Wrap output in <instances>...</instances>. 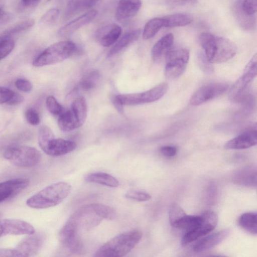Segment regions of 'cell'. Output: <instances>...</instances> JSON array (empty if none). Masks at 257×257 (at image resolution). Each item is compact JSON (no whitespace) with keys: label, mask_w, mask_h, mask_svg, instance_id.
<instances>
[{"label":"cell","mask_w":257,"mask_h":257,"mask_svg":"<svg viewBox=\"0 0 257 257\" xmlns=\"http://www.w3.org/2000/svg\"><path fill=\"white\" fill-rule=\"evenodd\" d=\"M199 42L204 50L205 58L211 63L226 62L233 57L237 52V47L233 42L209 32L200 34Z\"/></svg>","instance_id":"1"},{"label":"cell","mask_w":257,"mask_h":257,"mask_svg":"<svg viewBox=\"0 0 257 257\" xmlns=\"http://www.w3.org/2000/svg\"><path fill=\"white\" fill-rule=\"evenodd\" d=\"M115 210L107 205L93 203L82 206L69 218L78 230H89L98 225L103 219L113 220L116 217Z\"/></svg>","instance_id":"2"},{"label":"cell","mask_w":257,"mask_h":257,"mask_svg":"<svg viewBox=\"0 0 257 257\" xmlns=\"http://www.w3.org/2000/svg\"><path fill=\"white\" fill-rule=\"evenodd\" d=\"M142 237L140 230L133 229L121 233L113 237L95 252L96 257H120L129 253Z\"/></svg>","instance_id":"3"},{"label":"cell","mask_w":257,"mask_h":257,"mask_svg":"<svg viewBox=\"0 0 257 257\" xmlns=\"http://www.w3.org/2000/svg\"><path fill=\"white\" fill-rule=\"evenodd\" d=\"M71 186L65 182L52 184L32 195L26 201L32 208L45 209L61 203L69 195Z\"/></svg>","instance_id":"4"},{"label":"cell","mask_w":257,"mask_h":257,"mask_svg":"<svg viewBox=\"0 0 257 257\" xmlns=\"http://www.w3.org/2000/svg\"><path fill=\"white\" fill-rule=\"evenodd\" d=\"M38 144L47 155L58 157L69 153L76 148V144L71 141L56 139L50 127L43 125L40 127L38 136Z\"/></svg>","instance_id":"5"},{"label":"cell","mask_w":257,"mask_h":257,"mask_svg":"<svg viewBox=\"0 0 257 257\" xmlns=\"http://www.w3.org/2000/svg\"><path fill=\"white\" fill-rule=\"evenodd\" d=\"M76 50V46L72 41L55 43L40 54L33 61V65L42 67L61 62L71 57Z\"/></svg>","instance_id":"6"},{"label":"cell","mask_w":257,"mask_h":257,"mask_svg":"<svg viewBox=\"0 0 257 257\" xmlns=\"http://www.w3.org/2000/svg\"><path fill=\"white\" fill-rule=\"evenodd\" d=\"M4 157L16 166L29 168L37 165L40 162L41 154L33 147L13 145L6 149Z\"/></svg>","instance_id":"7"},{"label":"cell","mask_w":257,"mask_h":257,"mask_svg":"<svg viewBox=\"0 0 257 257\" xmlns=\"http://www.w3.org/2000/svg\"><path fill=\"white\" fill-rule=\"evenodd\" d=\"M257 74V55L255 53L245 67L241 76L230 87L228 98L232 101L240 102L249 93L248 86Z\"/></svg>","instance_id":"8"},{"label":"cell","mask_w":257,"mask_h":257,"mask_svg":"<svg viewBox=\"0 0 257 257\" xmlns=\"http://www.w3.org/2000/svg\"><path fill=\"white\" fill-rule=\"evenodd\" d=\"M168 84L162 83L144 92L116 95L121 104L135 105L156 101L161 98L167 92Z\"/></svg>","instance_id":"9"},{"label":"cell","mask_w":257,"mask_h":257,"mask_svg":"<svg viewBox=\"0 0 257 257\" xmlns=\"http://www.w3.org/2000/svg\"><path fill=\"white\" fill-rule=\"evenodd\" d=\"M165 58V75L168 79H175L185 71L189 58V51L185 48L172 49Z\"/></svg>","instance_id":"10"},{"label":"cell","mask_w":257,"mask_h":257,"mask_svg":"<svg viewBox=\"0 0 257 257\" xmlns=\"http://www.w3.org/2000/svg\"><path fill=\"white\" fill-rule=\"evenodd\" d=\"M200 224L194 229L187 231L183 235L181 243L187 244L211 232L216 226L218 221L217 214L212 211H206L201 214Z\"/></svg>","instance_id":"11"},{"label":"cell","mask_w":257,"mask_h":257,"mask_svg":"<svg viewBox=\"0 0 257 257\" xmlns=\"http://www.w3.org/2000/svg\"><path fill=\"white\" fill-rule=\"evenodd\" d=\"M228 84L223 82H211L198 89L191 95L190 103L194 106L202 104L221 95L228 89Z\"/></svg>","instance_id":"12"},{"label":"cell","mask_w":257,"mask_h":257,"mask_svg":"<svg viewBox=\"0 0 257 257\" xmlns=\"http://www.w3.org/2000/svg\"><path fill=\"white\" fill-rule=\"evenodd\" d=\"M78 231L76 224L68 219L59 233V239L61 244L74 253H80L83 250V244L78 236Z\"/></svg>","instance_id":"13"},{"label":"cell","mask_w":257,"mask_h":257,"mask_svg":"<svg viewBox=\"0 0 257 257\" xmlns=\"http://www.w3.org/2000/svg\"><path fill=\"white\" fill-rule=\"evenodd\" d=\"M35 232L30 223L18 219H0V238L8 235H29Z\"/></svg>","instance_id":"14"},{"label":"cell","mask_w":257,"mask_h":257,"mask_svg":"<svg viewBox=\"0 0 257 257\" xmlns=\"http://www.w3.org/2000/svg\"><path fill=\"white\" fill-rule=\"evenodd\" d=\"M256 126L245 129L241 134L226 143L224 148L228 150H240L250 148L256 144Z\"/></svg>","instance_id":"15"},{"label":"cell","mask_w":257,"mask_h":257,"mask_svg":"<svg viewBox=\"0 0 257 257\" xmlns=\"http://www.w3.org/2000/svg\"><path fill=\"white\" fill-rule=\"evenodd\" d=\"M29 184L27 178H18L0 182V203L19 194Z\"/></svg>","instance_id":"16"},{"label":"cell","mask_w":257,"mask_h":257,"mask_svg":"<svg viewBox=\"0 0 257 257\" xmlns=\"http://www.w3.org/2000/svg\"><path fill=\"white\" fill-rule=\"evenodd\" d=\"M121 34V27L116 24H108L103 26L96 31L95 38L102 46L109 47L114 44Z\"/></svg>","instance_id":"17"},{"label":"cell","mask_w":257,"mask_h":257,"mask_svg":"<svg viewBox=\"0 0 257 257\" xmlns=\"http://www.w3.org/2000/svg\"><path fill=\"white\" fill-rule=\"evenodd\" d=\"M28 235L22 239L15 247L24 256L36 255L41 248L44 241V236L41 233L34 232Z\"/></svg>","instance_id":"18"},{"label":"cell","mask_w":257,"mask_h":257,"mask_svg":"<svg viewBox=\"0 0 257 257\" xmlns=\"http://www.w3.org/2000/svg\"><path fill=\"white\" fill-rule=\"evenodd\" d=\"M230 232V229H224L205 236L195 244L193 250L197 252L207 251L222 242Z\"/></svg>","instance_id":"19"},{"label":"cell","mask_w":257,"mask_h":257,"mask_svg":"<svg viewBox=\"0 0 257 257\" xmlns=\"http://www.w3.org/2000/svg\"><path fill=\"white\" fill-rule=\"evenodd\" d=\"M97 15L95 10H91L69 22L61 28L58 34L61 37H65L73 34L81 27L87 25L95 18Z\"/></svg>","instance_id":"20"},{"label":"cell","mask_w":257,"mask_h":257,"mask_svg":"<svg viewBox=\"0 0 257 257\" xmlns=\"http://www.w3.org/2000/svg\"><path fill=\"white\" fill-rule=\"evenodd\" d=\"M141 6V0H119L116 10V19L120 21L134 17Z\"/></svg>","instance_id":"21"},{"label":"cell","mask_w":257,"mask_h":257,"mask_svg":"<svg viewBox=\"0 0 257 257\" xmlns=\"http://www.w3.org/2000/svg\"><path fill=\"white\" fill-rule=\"evenodd\" d=\"M174 43V36L169 33L160 39L153 46L151 55L155 61H159L166 58L169 51L172 49Z\"/></svg>","instance_id":"22"},{"label":"cell","mask_w":257,"mask_h":257,"mask_svg":"<svg viewBox=\"0 0 257 257\" xmlns=\"http://www.w3.org/2000/svg\"><path fill=\"white\" fill-rule=\"evenodd\" d=\"M141 33V30H135L128 32L123 35L117 40L110 49L107 57L110 58L119 53L123 49L137 41Z\"/></svg>","instance_id":"23"},{"label":"cell","mask_w":257,"mask_h":257,"mask_svg":"<svg viewBox=\"0 0 257 257\" xmlns=\"http://www.w3.org/2000/svg\"><path fill=\"white\" fill-rule=\"evenodd\" d=\"M70 110L77 128L83 125L86 119L87 113V103L85 98L80 96L75 99L71 104Z\"/></svg>","instance_id":"24"},{"label":"cell","mask_w":257,"mask_h":257,"mask_svg":"<svg viewBox=\"0 0 257 257\" xmlns=\"http://www.w3.org/2000/svg\"><path fill=\"white\" fill-rule=\"evenodd\" d=\"M87 182L96 183L107 186L115 188L118 186V181L111 175L101 172H94L87 175L85 177Z\"/></svg>","instance_id":"25"},{"label":"cell","mask_w":257,"mask_h":257,"mask_svg":"<svg viewBox=\"0 0 257 257\" xmlns=\"http://www.w3.org/2000/svg\"><path fill=\"white\" fill-rule=\"evenodd\" d=\"M95 2L94 0H70L65 11L66 18H70L86 9L91 8Z\"/></svg>","instance_id":"26"},{"label":"cell","mask_w":257,"mask_h":257,"mask_svg":"<svg viewBox=\"0 0 257 257\" xmlns=\"http://www.w3.org/2000/svg\"><path fill=\"white\" fill-rule=\"evenodd\" d=\"M201 216L200 215H188L186 213L177 221L172 226L184 229L187 231L194 229L200 223Z\"/></svg>","instance_id":"27"},{"label":"cell","mask_w":257,"mask_h":257,"mask_svg":"<svg viewBox=\"0 0 257 257\" xmlns=\"http://www.w3.org/2000/svg\"><path fill=\"white\" fill-rule=\"evenodd\" d=\"M256 213L254 212H246L239 218V225L248 232L256 235L257 233Z\"/></svg>","instance_id":"28"},{"label":"cell","mask_w":257,"mask_h":257,"mask_svg":"<svg viewBox=\"0 0 257 257\" xmlns=\"http://www.w3.org/2000/svg\"><path fill=\"white\" fill-rule=\"evenodd\" d=\"M164 26L165 20L163 18H155L150 20L144 27L143 32L144 39L148 40L153 38Z\"/></svg>","instance_id":"29"},{"label":"cell","mask_w":257,"mask_h":257,"mask_svg":"<svg viewBox=\"0 0 257 257\" xmlns=\"http://www.w3.org/2000/svg\"><path fill=\"white\" fill-rule=\"evenodd\" d=\"M165 20V28L182 27L190 24L192 19L187 15L175 14L163 17Z\"/></svg>","instance_id":"30"},{"label":"cell","mask_w":257,"mask_h":257,"mask_svg":"<svg viewBox=\"0 0 257 257\" xmlns=\"http://www.w3.org/2000/svg\"><path fill=\"white\" fill-rule=\"evenodd\" d=\"M58 124L60 129L65 132L77 128L70 109L65 110L58 116Z\"/></svg>","instance_id":"31"},{"label":"cell","mask_w":257,"mask_h":257,"mask_svg":"<svg viewBox=\"0 0 257 257\" xmlns=\"http://www.w3.org/2000/svg\"><path fill=\"white\" fill-rule=\"evenodd\" d=\"M15 40L11 36L4 34L0 36V60L9 55L15 47Z\"/></svg>","instance_id":"32"},{"label":"cell","mask_w":257,"mask_h":257,"mask_svg":"<svg viewBox=\"0 0 257 257\" xmlns=\"http://www.w3.org/2000/svg\"><path fill=\"white\" fill-rule=\"evenodd\" d=\"M35 24V21L33 19H28L19 22L5 31L4 34L11 36L13 34L19 33L25 31L31 27Z\"/></svg>","instance_id":"33"},{"label":"cell","mask_w":257,"mask_h":257,"mask_svg":"<svg viewBox=\"0 0 257 257\" xmlns=\"http://www.w3.org/2000/svg\"><path fill=\"white\" fill-rule=\"evenodd\" d=\"M99 76V73L97 71L89 73L81 80L79 84V87L85 91L93 89L96 84Z\"/></svg>","instance_id":"34"},{"label":"cell","mask_w":257,"mask_h":257,"mask_svg":"<svg viewBox=\"0 0 257 257\" xmlns=\"http://www.w3.org/2000/svg\"><path fill=\"white\" fill-rule=\"evenodd\" d=\"M46 104L48 111L54 115L58 116L65 110L62 105L53 96H49L47 97Z\"/></svg>","instance_id":"35"},{"label":"cell","mask_w":257,"mask_h":257,"mask_svg":"<svg viewBox=\"0 0 257 257\" xmlns=\"http://www.w3.org/2000/svg\"><path fill=\"white\" fill-rule=\"evenodd\" d=\"M186 214L183 208L177 203H173L169 209V221L172 226L182 216Z\"/></svg>","instance_id":"36"},{"label":"cell","mask_w":257,"mask_h":257,"mask_svg":"<svg viewBox=\"0 0 257 257\" xmlns=\"http://www.w3.org/2000/svg\"><path fill=\"white\" fill-rule=\"evenodd\" d=\"M125 197L128 199L141 202L148 201L151 198V196L149 193L134 190H131L126 192Z\"/></svg>","instance_id":"37"},{"label":"cell","mask_w":257,"mask_h":257,"mask_svg":"<svg viewBox=\"0 0 257 257\" xmlns=\"http://www.w3.org/2000/svg\"><path fill=\"white\" fill-rule=\"evenodd\" d=\"M242 12L248 17L255 14L257 9V0H243L241 5Z\"/></svg>","instance_id":"38"},{"label":"cell","mask_w":257,"mask_h":257,"mask_svg":"<svg viewBox=\"0 0 257 257\" xmlns=\"http://www.w3.org/2000/svg\"><path fill=\"white\" fill-rule=\"evenodd\" d=\"M59 14V10L56 8L50 9L46 12L41 19L42 23L47 25H51L55 23Z\"/></svg>","instance_id":"39"},{"label":"cell","mask_w":257,"mask_h":257,"mask_svg":"<svg viewBox=\"0 0 257 257\" xmlns=\"http://www.w3.org/2000/svg\"><path fill=\"white\" fill-rule=\"evenodd\" d=\"M27 121L33 125H37L40 122V118L37 111L33 108H29L25 113Z\"/></svg>","instance_id":"40"},{"label":"cell","mask_w":257,"mask_h":257,"mask_svg":"<svg viewBox=\"0 0 257 257\" xmlns=\"http://www.w3.org/2000/svg\"><path fill=\"white\" fill-rule=\"evenodd\" d=\"M15 85L19 90L24 92L31 91L33 87L29 80L23 78L17 79L15 81Z\"/></svg>","instance_id":"41"},{"label":"cell","mask_w":257,"mask_h":257,"mask_svg":"<svg viewBox=\"0 0 257 257\" xmlns=\"http://www.w3.org/2000/svg\"><path fill=\"white\" fill-rule=\"evenodd\" d=\"M199 64L201 69L204 72L209 74L213 72V68L211 63L208 61L204 55H202L199 58Z\"/></svg>","instance_id":"42"},{"label":"cell","mask_w":257,"mask_h":257,"mask_svg":"<svg viewBox=\"0 0 257 257\" xmlns=\"http://www.w3.org/2000/svg\"><path fill=\"white\" fill-rule=\"evenodd\" d=\"M14 92L9 88L0 87V104L7 103L13 96Z\"/></svg>","instance_id":"43"},{"label":"cell","mask_w":257,"mask_h":257,"mask_svg":"<svg viewBox=\"0 0 257 257\" xmlns=\"http://www.w3.org/2000/svg\"><path fill=\"white\" fill-rule=\"evenodd\" d=\"M0 256L24 257L23 254L16 248H0Z\"/></svg>","instance_id":"44"},{"label":"cell","mask_w":257,"mask_h":257,"mask_svg":"<svg viewBox=\"0 0 257 257\" xmlns=\"http://www.w3.org/2000/svg\"><path fill=\"white\" fill-rule=\"evenodd\" d=\"M166 1L170 6L178 7L194 4L197 0H166Z\"/></svg>","instance_id":"45"},{"label":"cell","mask_w":257,"mask_h":257,"mask_svg":"<svg viewBox=\"0 0 257 257\" xmlns=\"http://www.w3.org/2000/svg\"><path fill=\"white\" fill-rule=\"evenodd\" d=\"M160 151L164 156L167 157H173L175 156L177 152L176 147L172 146H165L162 147Z\"/></svg>","instance_id":"46"},{"label":"cell","mask_w":257,"mask_h":257,"mask_svg":"<svg viewBox=\"0 0 257 257\" xmlns=\"http://www.w3.org/2000/svg\"><path fill=\"white\" fill-rule=\"evenodd\" d=\"M24 101L23 96L19 93L14 92L13 96L7 102V104L10 105H16L22 103Z\"/></svg>","instance_id":"47"},{"label":"cell","mask_w":257,"mask_h":257,"mask_svg":"<svg viewBox=\"0 0 257 257\" xmlns=\"http://www.w3.org/2000/svg\"><path fill=\"white\" fill-rule=\"evenodd\" d=\"M41 0H21V7L26 9H31L36 7Z\"/></svg>","instance_id":"48"},{"label":"cell","mask_w":257,"mask_h":257,"mask_svg":"<svg viewBox=\"0 0 257 257\" xmlns=\"http://www.w3.org/2000/svg\"><path fill=\"white\" fill-rule=\"evenodd\" d=\"M111 100L112 104L116 109V110L119 113H123V105L120 102L119 100L117 98L116 95H113L111 97Z\"/></svg>","instance_id":"49"},{"label":"cell","mask_w":257,"mask_h":257,"mask_svg":"<svg viewBox=\"0 0 257 257\" xmlns=\"http://www.w3.org/2000/svg\"><path fill=\"white\" fill-rule=\"evenodd\" d=\"M11 18L9 13L0 8V23H4L8 21Z\"/></svg>","instance_id":"50"},{"label":"cell","mask_w":257,"mask_h":257,"mask_svg":"<svg viewBox=\"0 0 257 257\" xmlns=\"http://www.w3.org/2000/svg\"><path fill=\"white\" fill-rule=\"evenodd\" d=\"M2 214L0 213V219L2 218Z\"/></svg>","instance_id":"51"},{"label":"cell","mask_w":257,"mask_h":257,"mask_svg":"<svg viewBox=\"0 0 257 257\" xmlns=\"http://www.w3.org/2000/svg\"><path fill=\"white\" fill-rule=\"evenodd\" d=\"M53 1V0H48V2H50V1Z\"/></svg>","instance_id":"52"},{"label":"cell","mask_w":257,"mask_h":257,"mask_svg":"<svg viewBox=\"0 0 257 257\" xmlns=\"http://www.w3.org/2000/svg\"><path fill=\"white\" fill-rule=\"evenodd\" d=\"M95 2L97 1H99V0H94Z\"/></svg>","instance_id":"53"}]
</instances>
